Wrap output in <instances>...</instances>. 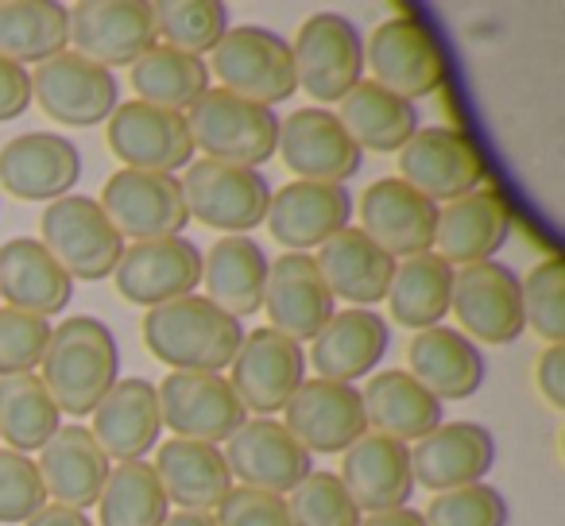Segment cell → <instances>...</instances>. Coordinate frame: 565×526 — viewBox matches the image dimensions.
Instances as JSON below:
<instances>
[{
    "label": "cell",
    "instance_id": "1",
    "mask_svg": "<svg viewBox=\"0 0 565 526\" xmlns=\"http://www.w3.org/2000/svg\"><path fill=\"white\" fill-rule=\"evenodd\" d=\"M40 379L55 399L58 415L89 418L97 402L120 379V348L102 318L74 314L51 325L47 353L40 361Z\"/></svg>",
    "mask_w": 565,
    "mask_h": 526
},
{
    "label": "cell",
    "instance_id": "2",
    "mask_svg": "<svg viewBox=\"0 0 565 526\" xmlns=\"http://www.w3.org/2000/svg\"><path fill=\"white\" fill-rule=\"evenodd\" d=\"M244 330L236 318L213 307L205 294L163 302L143 314V345L171 372H225L233 364Z\"/></svg>",
    "mask_w": 565,
    "mask_h": 526
},
{
    "label": "cell",
    "instance_id": "3",
    "mask_svg": "<svg viewBox=\"0 0 565 526\" xmlns=\"http://www.w3.org/2000/svg\"><path fill=\"white\" fill-rule=\"evenodd\" d=\"M205 66L225 94H236L252 105H264V109H275L299 94L291 43L256 24L228 28L217 47L210 51Z\"/></svg>",
    "mask_w": 565,
    "mask_h": 526
},
{
    "label": "cell",
    "instance_id": "4",
    "mask_svg": "<svg viewBox=\"0 0 565 526\" xmlns=\"http://www.w3.org/2000/svg\"><path fill=\"white\" fill-rule=\"evenodd\" d=\"M40 244L66 276L82 279V283L113 279L120 256H125V240L113 228V221L105 217L102 202L86 194H66L58 202L43 205Z\"/></svg>",
    "mask_w": 565,
    "mask_h": 526
},
{
    "label": "cell",
    "instance_id": "5",
    "mask_svg": "<svg viewBox=\"0 0 565 526\" xmlns=\"http://www.w3.org/2000/svg\"><path fill=\"white\" fill-rule=\"evenodd\" d=\"M182 117H186L194 151H205L202 159L259 171L275 155L279 117L264 105H252L236 94H225V89H210Z\"/></svg>",
    "mask_w": 565,
    "mask_h": 526
},
{
    "label": "cell",
    "instance_id": "6",
    "mask_svg": "<svg viewBox=\"0 0 565 526\" xmlns=\"http://www.w3.org/2000/svg\"><path fill=\"white\" fill-rule=\"evenodd\" d=\"M186 197L190 221L213 228L221 236H244L264 225L271 186L252 167L217 163V159H194L179 179Z\"/></svg>",
    "mask_w": 565,
    "mask_h": 526
},
{
    "label": "cell",
    "instance_id": "7",
    "mask_svg": "<svg viewBox=\"0 0 565 526\" xmlns=\"http://www.w3.org/2000/svg\"><path fill=\"white\" fill-rule=\"evenodd\" d=\"M295 82L318 105H338L353 86L364 82V40L353 20L338 12H318L302 20L291 43Z\"/></svg>",
    "mask_w": 565,
    "mask_h": 526
},
{
    "label": "cell",
    "instance_id": "8",
    "mask_svg": "<svg viewBox=\"0 0 565 526\" xmlns=\"http://www.w3.org/2000/svg\"><path fill=\"white\" fill-rule=\"evenodd\" d=\"M89 58L102 71L132 66L156 47V20L148 0H78L66 9V51Z\"/></svg>",
    "mask_w": 565,
    "mask_h": 526
},
{
    "label": "cell",
    "instance_id": "9",
    "mask_svg": "<svg viewBox=\"0 0 565 526\" xmlns=\"http://www.w3.org/2000/svg\"><path fill=\"white\" fill-rule=\"evenodd\" d=\"M156 399L159 422L182 441L221 446L248 422V410L241 407L228 379L217 372H171L156 387Z\"/></svg>",
    "mask_w": 565,
    "mask_h": 526
},
{
    "label": "cell",
    "instance_id": "10",
    "mask_svg": "<svg viewBox=\"0 0 565 526\" xmlns=\"http://www.w3.org/2000/svg\"><path fill=\"white\" fill-rule=\"evenodd\" d=\"M102 210L120 233V240H167L182 236L190 225L186 197H182L179 174H151L120 167L109 174L102 190Z\"/></svg>",
    "mask_w": 565,
    "mask_h": 526
},
{
    "label": "cell",
    "instance_id": "11",
    "mask_svg": "<svg viewBox=\"0 0 565 526\" xmlns=\"http://www.w3.org/2000/svg\"><path fill=\"white\" fill-rule=\"evenodd\" d=\"M449 314H457L461 333L472 345H511L523 337V294L519 276L500 259L454 268Z\"/></svg>",
    "mask_w": 565,
    "mask_h": 526
},
{
    "label": "cell",
    "instance_id": "12",
    "mask_svg": "<svg viewBox=\"0 0 565 526\" xmlns=\"http://www.w3.org/2000/svg\"><path fill=\"white\" fill-rule=\"evenodd\" d=\"M364 66L372 71V82L380 89L411 105L418 97H430L446 74L438 40L430 35V28H423L411 17L380 20L376 32L364 43Z\"/></svg>",
    "mask_w": 565,
    "mask_h": 526
},
{
    "label": "cell",
    "instance_id": "13",
    "mask_svg": "<svg viewBox=\"0 0 565 526\" xmlns=\"http://www.w3.org/2000/svg\"><path fill=\"white\" fill-rule=\"evenodd\" d=\"M307 379V353L291 337L275 330L244 333L233 364H228V387L236 391L248 418H271L287 407L299 384Z\"/></svg>",
    "mask_w": 565,
    "mask_h": 526
},
{
    "label": "cell",
    "instance_id": "14",
    "mask_svg": "<svg viewBox=\"0 0 565 526\" xmlns=\"http://www.w3.org/2000/svg\"><path fill=\"white\" fill-rule=\"evenodd\" d=\"M28 78L32 101L63 128H97L120 105V82L74 51L40 63Z\"/></svg>",
    "mask_w": 565,
    "mask_h": 526
},
{
    "label": "cell",
    "instance_id": "15",
    "mask_svg": "<svg viewBox=\"0 0 565 526\" xmlns=\"http://www.w3.org/2000/svg\"><path fill=\"white\" fill-rule=\"evenodd\" d=\"M411 190L430 197L434 205L457 202V197L472 194L484 182V159L472 148V140L461 128L434 125L418 128L407 143L399 148V174Z\"/></svg>",
    "mask_w": 565,
    "mask_h": 526
},
{
    "label": "cell",
    "instance_id": "16",
    "mask_svg": "<svg viewBox=\"0 0 565 526\" xmlns=\"http://www.w3.org/2000/svg\"><path fill=\"white\" fill-rule=\"evenodd\" d=\"M109 151L128 171L179 174L194 163V140L182 112L156 109L143 101H125L105 120Z\"/></svg>",
    "mask_w": 565,
    "mask_h": 526
},
{
    "label": "cell",
    "instance_id": "17",
    "mask_svg": "<svg viewBox=\"0 0 565 526\" xmlns=\"http://www.w3.org/2000/svg\"><path fill=\"white\" fill-rule=\"evenodd\" d=\"M113 283L125 302L136 307H163V302L186 299L202 287V251L190 236H167V240L125 244Z\"/></svg>",
    "mask_w": 565,
    "mask_h": 526
},
{
    "label": "cell",
    "instance_id": "18",
    "mask_svg": "<svg viewBox=\"0 0 565 526\" xmlns=\"http://www.w3.org/2000/svg\"><path fill=\"white\" fill-rule=\"evenodd\" d=\"M282 430L291 433L310 457L315 453H345L353 441L369 433L364 402L353 384L333 379H302L299 391L282 407Z\"/></svg>",
    "mask_w": 565,
    "mask_h": 526
},
{
    "label": "cell",
    "instance_id": "19",
    "mask_svg": "<svg viewBox=\"0 0 565 526\" xmlns=\"http://www.w3.org/2000/svg\"><path fill=\"white\" fill-rule=\"evenodd\" d=\"M275 155L287 163V171L299 174L302 182H333L345 186L361 171L364 151L349 140L341 120L322 105L295 109L287 120H279V140Z\"/></svg>",
    "mask_w": 565,
    "mask_h": 526
},
{
    "label": "cell",
    "instance_id": "20",
    "mask_svg": "<svg viewBox=\"0 0 565 526\" xmlns=\"http://www.w3.org/2000/svg\"><path fill=\"white\" fill-rule=\"evenodd\" d=\"M264 314L271 322L267 330L291 337L295 345L315 341L326 322L338 314V302L310 251H282L279 259L267 264Z\"/></svg>",
    "mask_w": 565,
    "mask_h": 526
},
{
    "label": "cell",
    "instance_id": "21",
    "mask_svg": "<svg viewBox=\"0 0 565 526\" xmlns=\"http://www.w3.org/2000/svg\"><path fill=\"white\" fill-rule=\"evenodd\" d=\"M225 464L233 472V480H241L244 487L256 492L287 495L315 472V457L282 430V422L275 418H248L233 438L225 441Z\"/></svg>",
    "mask_w": 565,
    "mask_h": 526
},
{
    "label": "cell",
    "instance_id": "22",
    "mask_svg": "<svg viewBox=\"0 0 565 526\" xmlns=\"http://www.w3.org/2000/svg\"><path fill=\"white\" fill-rule=\"evenodd\" d=\"M353 210H361V233L376 240L395 264L434 251L438 205L418 190H411L403 179H376Z\"/></svg>",
    "mask_w": 565,
    "mask_h": 526
},
{
    "label": "cell",
    "instance_id": "23",
    "mask_svg": "<svg viewBox=\"0 0 565 526\" xmlns=\"http://www.w3.org/2000/svg\"><path fill=\"white\" fill-rule=\"evenodd\" d=\"M82 179V151L58 132H24L0 148V186L20 202H58Z\"/></svg>",
    "mask_w": 565,
    "mask_h": 526
},
{
    "label": "cell",
    "instance_id": "24",
    "mask_svg": "<svg viewBox=\"0 0 565 526\" xmlns=\"http://www.w3.org/2000/svg\"><path fill=\"white\" fill-rule=\"evenodd\" d=\"M349 217H353L349 186L295 179L279 194H271L264 225L287 251H310L322 248L333 233H341L349 225Z\"/></svg>",
    "mask_w": 565,
    "mask_h": 526
},
{
    "label": "cell",
    "instance_id": "25",
    "mask_svg": "<svg viewBox=\"0 0 565 526\" xmlns=\"http://www.w3.org/2000/svg\"><path fill=\"white\" fill-rule=\"evenodd\" d=\"M338 480L345 484L349 500L361 515H380V511L411 507L415 476H411V446L384 433H364L361 441L341 453Z\"/></svg>",
    "mask_w": 565,
    "mask_h": 526
},
{
    "label": "cell",
    "instance_id": "26",
    "mask_svg": "<svg viewBox=\"0 0 565 526\" xmlns=\"http://www.w3.org/2000/svg\"><path fill=\"white\" fill-rule=\"evenodd\" d=\"M495 464V441L480 422H441L411 449L415 487L441 495L454 487L480 484Z\"/></svg>",
    "mask_w": 565,
    "mask_h": 526
},
{
    "label": "cell",
    "instance_id": "27",
    "mask_svg": "<svg viewBox=\"0 0 565 526\" xmlns=\"http://www.w3.org/2000/svg\"><path fill=\"white\" fill-rule=\"evenodd\" d=\"M89 433L102 446V453L117 464L128 461H143V453H156L159 433V399H156V384L143 376H128L117 379L109 387L97 410L89 415Z\"/></svg>",
    "mask_w": 565,
    "mask_h": 526
},
{
    "label": "cell",
    "instance_id": "28",
    "mask_svg": "<svg viewBox=\"0 0 565 526\" xmlns=\"http://www.w3.org/2000/svg\"><path fill=\"white\" fill-rule=\"evenodd\" d=\"M511 236V213L495 190H472L457 202L438 205L434 225V256L446 259L449 268L488 264Z\"/></svg>",
    "mask_w": 565,
    "mask_h": 526
},
{
    "label": "cell",
    "instance_id": "29",
    "mask_svg": "<svg viewBox=\"0 0 565 526\" xmlns=\"http://www.w3.org/2000/svg\"><path fill=\"white\" fill-rule=\"evenodd\" d=\"M35 469H40L47 503H63V507L86 511L97 503L113 464L86 426L63 422L55 433H51L47 446L40 449Z\"/></svg>",
    "mask_w": 565,
    "mask_h": 526
},
{
    "label": "cell",
    "instance_id": "30",
    "mask_svg": "<svg viewBox=\"0 0 565 526\" xmlns=\"http://www.w3.org/2000/svg\"><path fill=\"white\" fill-rule=\"evenodd\" d=\"M74 279L58 268L35 236H12L0 244V302L32 318H55L71 307Z\"/></svg>",
    "mask_w": 565,
    "mask_h": 526
},
{
    "label": "cell",
    "instance_id": "31",
    "mask_svg": "<svg viewBox=\"0 0 565 526\" xmlns=\"http://www.w3.org/2000/svg\"><path fill=\"white\" fill-rule=\"evenodd\" d=\"M392 345V325L376 310L345 307L326 322V330L310 341V361L318 368V379L333 384H353L361 376H372Z\"/></svg>",
    "mask_w": 565,
    "mask_h": 526
},
{
    "label": "cell",
    "instance_id": "32",
    "mask_svg": "<svg viewBox=\"0 0 565 526\" xmlns=\"http://www.w3.org/2000/svg\"><path fill=\"white\" fill-rule=\"evenodd\" d=\"M315 264L322 271L326 287H330L333 302L345 299L349 307L361 310H372L376 302H384L395 271V259L376 240H369L356 225H345L341 233H333L318 248Z\"/></svg>",
    "mask_w": 565,
    "mask_h": 526
},
{
    "label": "cell",
    "instance_id": "33",
    "mask_svg": "<svg viewBox=\"0 0 565 526\" xmlns=\"http://www.w3.org/2000/svg\"><path fill=\"white\" fill-rule=\"evenodd\" d=\"M407 372L446 407L454 399H469L484 384V353L461 330H418L407 345Z\"/></svg>",
    "mask_w": 565,
    "mask_h": 526
},
{
    "label": "cell",
    "instance_id": "34",
    "mask_svg": "<svg viewBox=\"0 0 565 526\" xmlns=\"http://www.w3.org/2000/svg\"><path fill=\"white\" fill-rule=\"evenodd\" d=\"M151 469H156L167 503H179V511H205L210 515L236 484L221 446H205V441H163V446H156Z\"/></svg>",
    "mask_w": 565,
    "mask_h": 526
},
{
    "label": "cell",
    "instance_id": "35",
    "mask_svg": "<svg viewBox=\"0 0 565 526\" xmlns=\"http://www.w3.org/2000/svg\"><path fill=\"white\" fill-rule=\"evenodd\" d=\"M361 402H364V422H369V430L403 441V446L423 441L426 433L446 422V418H441V402L434 399L407 368L376 372V376L369 379V387L361 391Z\"/></svg>",
    "mask_w": 565,
    "mask_h": 526
},
{
    "label": "cell",
    "instance_id": "36",
    "mask_svg": "<svg viewBox=\"0 0 565 526\" xmlns=\"http://www.w3.org/2000/svg\"><path fill=\"white\" fill-rule=\"evenodd\" d=\"M267 264L252 236H221L202 256V287L205 299L228 318H252L264 310V287H267Z\"/></svg>",
    "mask_w": 565,
    "mask_h": 526
},
{
    "label": "cell",
    "instance_id": "37",
    "mask_svg": "<svg viewBox=\"0 0 565 526\" xmlns=\"http://www.w3.org/2000/svg\"><path fill=\"white\" fill-rule=\"evenodd\" d=\"M449 294H454V268L434 251L423 256L399 259L387 283V314L403 330H434L446 322L449 314Z\"/></svg>",
    "mask_w": 565,
    "mask_h": 526
},
{
    "label": "cell",
    "instance_id": "38",
    "mask_svg": "<svg viewBox=\"0 0 565 526\" xmlns=\"http://www.w3.org/2000/svg\"><path fill=\"white\" fill-rule=\"evenodd\" d=\"M341 128L349 132V140L356 148L372 151H399L411 136L418 132V109L403 97L380 89L376 82H361L338 101Z\"/></svg>",
    "mask_w": 565,
    "mask_h": 526
},
{
    "label": "cell",
    "instance_id": "39",
    "mask_svg": "<svg viewBox=\"0 0 565 526\" xmlns=\"http://www.w3.org/2000/svg\"><path fill=\"white\" fill-rule=\"evenodd\" d=\"M66 51V4L58 0H0V58L40 66Z\"/></svg>",
    "mask_w": 565,
    "mask_h": 526
},
{
    "label": "cell",
    "instance_id": "40",
    "mask_svg": "<svg viewBox=\"0 0 565 526\" xmlns=\"http://www.w3.org/2000/svg\"><path fill=\"white\" fill-rule=\"evenodd\" d=\"M128 71H132L136 101L156 105V109L186 112L198 97L210 94V66H205V58L182 55V51H171L163 43L143 51Z\"/></svg>",
    "mask_w": 565,
    "mask_h": 526
},
{
    "label": "cell",
    "instance_id": "41",
    "mask_svg": "<svg viewBox=\"0 0 565 526\" xmlns=\"http://www.w3.org/2000/svg\"><path fill=\"white\" fill-rule=\"evenodd\" d=\"M58 426H63V415L35 372L0 379V441H4V449L40 453Z\"/></svg>",
    "mask_w": 565,
    "mask_h": 526
},
{
    "label": "cell",
    "instance_id": "42",
    "mask_svg": "<svg viewBox=\"0 0 565 526\" xmlns=\"http://www.w3.org/2000/svg\"><path fill=\"white\" fill-rule=\"evenodd\" d=\"M94 507L102 526H163V518L171 515V503L148 461L113 464Z\"/></svg>",
    "mask_w": 565,
    "mask_h": 526
},
{
    "label": "cell",
    "instance_id": "43",
    "mask_svg": "<svg viewBox=\"0 0 565 526\" xmlns=\"http://www.w3.org/2000/svg\"><path fill=\"white\" fill-rule=\"evenodd\" d=\"M156 43L202 58L228 32V9L221 0H159L151 4Z\"/></svg>",
    "mask_w": 565,
    "mask_h": 526
},
{
    "label": "cell",
    "instance_id": "44",
    "mask_svg": "<svg viewBox=\"0 0 565 526\" xmlns=\"http://www.w3.org/2000/svg\"><path fill=\"white\" fill-rule=\"evenodd\" d=\"M523 294V325L539 333L546 345H565V264L557 256L534 264L519 283Z\"/></svg>",
    "mask_w": 565,
    "mask_h": 526
},
{
    "label": "cell",
    "instance_id": "45",
    "mask_svg": "<svg viewBox=\"0 0 565 526\" xmlns=\"http://www.w3.org/2000/svg\"><path fill=\"white\" fill-rule=\"evenodd\" d=\"M291 526H361V511L349 500L338 472H310L291 495H287Z\"/></svg>",
    "mask_w": 565,
    "mask_h": 526
},
{
    "label": "cell",
    "instance_id": "46",
    "mask_svg": "<svg viewBox=\"0 0 565 526\" xmlns=\"http://www.w3.org/2000/svg\"><path fill=\"white\" fill-rule=\"evenodd\" d=\"M423 518L426 526H508L511 511L503 492H495L492 484H469L434 495Z\"/></svg>",
    "mask_w": 565,
    "mask_h": 526
},
{
    "label": "cell",
    "instance_id": "47",
    "mask_svg": "<svg viewBox=\"0 0 565 526\" xmlns=\"http://www.w3.org/2000/svg\"><path fill=\"white\" fill-rule=\"evenodd\" d=\"M51 325L43 318L20 314L0 307V379L4 376H32L47 353Z\"/></svg>",
    "mask_w": 565,
    "mask_h": 526
},
{
    "label": "cell",
    "instance_id": "48",
    "mask_svg": "<svg viewBox=\"0 0 565 526\" xmlns=\"http://www.w3.org/2000/svg\"><path fill=\"white\" fill-rule=\"evenodd\" d=\"M40 507H47V492L35 461L28 453L0 449V523L24 526Z\"/></svg>",
    "mask_w": 565,
    "mask_h": 526
},
{
    "label": "cell",
    "instance_id": "49",
    "mask_svg": "<svg viewBox=\"0 0 565 526\" xmlns=\"http://www.w3.org/2000/svg\"><path fill=\"white\" fill-rule=\"evenodd\" d=\"M213 526H291L287 500L256 487L233 484V492L210 511Z\"/></svg>",
    "mask_w": 565,
    "mask_h": 526
},
{
    "label": "cell",
    "instance_id": "50",
    "mask_svg": "<svg viewBox=\"0 0 565 526\" xmlns=\"http://www.w3.org/2000/svg\"><path fill=\"white\" fill-rule=\"evenodd\" d=\"M32 105V78H28L24 66L0 58V125L4 120H17Z\"/></svg>",
    "mask_w": 565,
    "mask_h": 526
},
{
    "label": "cell",
    "instance_id": "51",
    "mask_svg": "<svg viewBox=\"0 0 565 526\" xmlns=\"http://www.w3.org/2000/svg\"><path fill=\"white\" fill-rule=\"evenodd\" d=\"M534 384L554 410H565V345H546L534 364Z\"/></svg>",
    "mask_w": 565,
    "mask_h": 526
},
{
    "label": "cell",
    "instance_id": "52",
    "mask_svg": "<svg viewBox=\"0 0 565 526\" xmlns=\"http://www.w3.org/2000/svg\"><path fill=\"white\" fill-rule=\"evenodd\" d=\"M24 526H97L86 511H74V507H63V503H47L40 507Z\"/></svg>",
    "mask_w": 565,
    "mask_h": 526
},
{
    "label": "cell",
    "instance_id": "53",
    "mask_svg": "<svg viewBox=\"0 0 565 526\" xmlns=\"http://www.w3.org/2000/svg\"><path fill=\"white\" fill-rule=\"evenodd\" d=\"M361 526H426V518L415 507H395V511H380V515H364Z\"/></svg>",
    "mask_w": 565,
    "mask_h": 526
},
{
    "label": "cell",
    "instance_id": "54",
    "mask_svg": "<svg viewBox=\"0 0 565 526\" xmlns=\"http://www.w3.org/2000/svg\"><path fill=\"white\" fill-rule=\"evenodd\" d=\"M163 526H213V518L205 511H171L163 518Z\"/></svg>",
    "mask_w": 565,
    "mask_h": 526
}]
</instances>
